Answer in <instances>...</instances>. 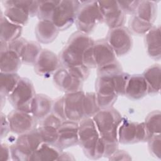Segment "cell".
I'll return each instance as SVG.
<instances>
[{
    "label": "cell",
    "instance_id": "obj_1",
    "mask_svg": "<svg viewBox=\"0 0 161 161\" xmlns=\"http://www.w3.org/2000/svg\"><path fill=\"white\" fill-rule=\"evenodd\" d=\"M94 42L88 34L79 31L72 34L60 53V64L65 67L84 65V52Z\"/></svg>",
    "mask_w": 161,
    "mask_h": 161
},
{
    "label": "cell",
    "instance_id": "obj_2",
    "mask_svg": "<svg viewBox=\"0 0 161 161\" xmlns=\"http://www.w3.org/2000/svg\"><path fill=\"white\" fill-rule=\"evenodd\" d=\"M92 118L105 143L119 145L118 130L123 118L116 109H101Z\"/></svg>",
    "mask_w": 161,
    "mask_h": 161
},
{
    "label": "cell",
    "instance_id": "obj_3",
    "mask_svg": "<svg viewBox=\"0 0 161 161\" xmlns=\"http://www.w3.org/2000/svg\"><path fill=\"white\" fill-rule=\"evenodd\" d=\"M43 143L38 128L19 135L15 142L10 146L11 158L13 160H29L32 154Z\"/></svg>",
    "mask_w": 161,
    "mask_h": 161
},
{
    "label": "cell",
    "instance_id": "obj_4",
    "mask_svg": "<svg viewBox=\"0 0 161 161\" xmlns=\"http://www.w3.org/2000/svg\"><path fill=\"white\" fill-rule=\"evenodd\" d=\"M103 21V18L97 1H81L75 21L79 31L89 35Z\"/></svg>",
    "mask_w": 161,
    "mask_h": 161
},
{
    "label": "cell",
    "instance_id": "obj_5",
    "mask_svg": "<svg viewBox=\"0 0 161 161\" xmlns=\"http://www.w3.org/2000/svg\"><path fill=\"white\" fill-rule=\"evenodd\" d=\"M101 137L92 118H86L79 123V144L85 155L94 160L96 146Z\"/></svg>",
    "mask_w": 161,
    "mask_h": 161
},
{
    "label": "cell",
    "instance_id": "obj_6",
    "mask_svg": "<svg viewBox=\"0 0 161 161\" xmlns=\"http://www.w3.org/2000/svg\"><path fill=\"white\" fill-rule=\"evenodd\" d=\"M35 91L31 81L26 77H21L13 91L8 97L15 109L31 113V104L35 96Z\"/></svg>",
    "mask_w": 161,
    "mask_h": 161
},
{
    "label": "cell",
    "instance_id": "obj_7",
    "mask_svg": "<svg viewBox=\"0 0 161 161\" xmlns=\"http://www.w3.org/2000/svg\"><path fill=\"white\" fill-rule=\"evenodd\" d=\"M80 4L81 1H60L54 10L51 21L60 31L68 29L75 22Z\"/></svg>",
    "mask_w": 161,
    "mask_h": 161
},
{
    "label": "cell",
    "instance_id": "obj_8",
    "mask_svg": "<svg viewBox=\"0 0 161 161\" xmlns=\"http://www.w3.org/2000/svg\"><path fill=\"white\" fill-rule=\"evenodd\" d=\"M149 136L143 122L123 119L118 130V141L121 144H133L147 142Z\"/></svg>",
    "mask_w": 161,
    "mask_h": 161
},
{
    "label": "cell",
    "instance_id": "obj_9",
    "mask_svg": "<svg viewBox=\"0 0 161 161\" xmlns=\"http://www.w3.org/2000/svg\"><path fill=\"white\" fill-rule=\"evenodd\" d=\"M113 75L97 74L95 83V93L101 109L112 107L118 98V96L114 89Z\"/></svg>",
    "mask_w": 161,
    "mask_h": 161
},
{
    "label": "cell",
    "instance_id": "obj_10",
    "mask_svg": "<svg viewBox=\"0 0 161 161\" xmlns=\"http://www.w3.org/2000/svg\"><path fill=\"white\" fill-rule=\"evenodd\" d=\"M106 41L116 56H123L127 54L133 46L131 32L123 26L110 29L107 35Z\"/></svg>",
    "mask_w": 161,
    "mask_h": 161
},
{
    "label": "cell",
    "instance_id": "obj_11",
    "mask_svg": "<svg viewBox=\"0 0 161 161\" xmlns=\"http://www.w3.org/2000/svg\"><path fill=\"white\" fill-rule=\"evenodd\" d=\"M53 80L56 87L65 92L82 91L83 80L69 67H59L53 74Z\"/></svg>",
    "mask_w": 161,
    "mask_h": 161
},
{
    "label": "cell",
    "instance_id": "obj_12",
    "mask_svg": "<svg viewBox=\"0 0 161 161\" xmlns=\"http://www.w3.org/2000/svg\"><path fill=\"white\" fill-rule=\"evenodd\" d=\"M84 94L82 91H79L65 93L62 97L67 120L79 123L84 119Z\"/></svg>",
    "mask_w": 161,
    "mask_h": 161
},
{
    "label": "cell",
    "instance_id": "obj_13",
    "mask_svg": "<svg viewBox=\"0 0 161 161\" xmlns=\"http://www.w3.org/2000/svg\"><path fill=\"white\" fill-rule=\"evenodd\" d=\"M103 16V21L110 28L123 26L125 22V14L116 1H97Z\"/></svg>",
    "mask_w": 161,
    "mask_h": 161
},
{
    "label": "cell",
    "instance_id": "obj_14",
    "mask_svg": "<svg viewBox=\"0 0 161 161\" xmlns=\"http://www.w3.org/2000/svg\"><path fill=\"white\" fill-rule=\"evenodd\" d=\"M7 116L11 131L15 134L19 135L35 128L36 120L30 113L14 109Z\"/></svg>",
    "mask_w": 161,
    "mask_h": 161
},
{
    "label": "cell",
    "instance_id": "obj_15",
    "mask_svg": "<svg viewBox=\"0 0 161 161\" xmlns=\"http://www.w3.org/2000/svg\"><path fill=\"white\" fill-rule=\"evenodd\" d=\"M59 57L48 49H42L34 65V70L40 76L49 77L59 68Z\"/></svg>",
    "mask_w": 161,
    "mask_h": 161
},
{
    "label": "cell",
    "instance_id": "obj_16",
    "mask_svg": "<svg viewBox=\"0 0 161 161\" xmlns=\"http://www.w3.org/2000/svg\"><path fill=\"white\" fill-rule=\"evenodd\" d=\"M79 144V123L67 120L58 130V137L54 144L61 150Z\"/></svg>",
    "mask_w": 161,
    "mask_h": 161
},
{
    "label": "cell",
    "instance_id": "obj_17",
    "mask_svg": "<svg viewBox=\"0 0 161 161\" xmlns=\"http://www.w3.org/2000/svg\"><path fill=\"white\" fill-rule=\"evenodd\" d=\"M90 49L96 68L101 67L116 60V55L106 40L94 42Z\"/></svg>",
    "mask_w": 161,
    "mask_h": 161
},
{
    "label": "cell",
    "instance_id": "obj_18",
    "mask_svg": "<svg viewBox=\"0 0 161 161\" xmlns=\"http://www.w3.org/2000/svg\"><path fill=\"white\" fill-rule=\"evenodd\" d=\"M0 70L1 72H16L22 61L20 56L8 48V43L1 42Z\"/></svg>",
    "mask_w": 161,
    "mask_h": 161
},
{
    "label": "cell",
    "instance_id": "obj_19",
    "mask_svg": "<svg viewBox=\"0 0 161 161\" xmlns=\"http://www.w3.org/2000/svg\"><path fill=\"white\" fill-rule=\"evenodd\" d=\"M148 94L147 83L142 75L134 74L130 76L125 89V96L132 100H138Z\"/></svg>",
    "mask_w": 161,
    "mask_h": 161
},
{
    "label": "cell",
    "instance_id": "obj_20",
    "mask_svg": "<svg viewBox=\"0 0 161 161\" xmlns=\"http://www.w3.org/2000/svg\"><path fill=\"white\" fill-rule=\"evenodd\" d=\"M5 8L4 16L11 22L21 26H25L28 21L30 14L21 6L14 3V0L3 1Z\"/></svg>",
    "mask_w": 161,
    "mask_h": 161
},
{
    "label": "cell",
    "instance_id": "obj_21",
    "mask_svg": "<svg viewBox=\"0 0 161 161\" xmlns=\"http://www.w3.org/2000/svg\"><path fill=\"white\" fill-rule=\"evenodd\" d=\"M60 30L51 20H39L35 28L37 40L44 44L53 42L57 37Z\"/></svg>",
    "mask_w": 161,
    "mask_h": 161
},
{
    "label": "cell",
    "instance_id": "obj_22",
    "mask_svg": "<svg viewBox=\"0 0 161 161\" xmlns=\"http://www.w3.org/2000/svg\"><path fill=\"white\" fill-rule=\"evenodd\" d=\"M144 40L148 56L154 60H159L161 57L160 26H153L145 35Z\"/></svg>",
    "mask_w": 161,
    "mask_h": 161
},
{
    "label": "cell",
    "instance_id": "obj_23",
    "mask_svg": "<svg viewBox=\"0 0 161 161\" xmlns=\"http://www.w3.org/2000/svg\"><path fill=\"white\" fill-rule=\"evenodd\" d=\"M53 101L47 95L37 94L31 104V113L36 121L42 120L52 111Z\"/></svg>",
    "mask_w": 161,
    "mask_h": 161
},
{
    "label": "cell",
    "instance_id": "obj_24",
    "mask_svg": "<svg viewBox=\"0 0 161 161\" xmlns=\"http://www.w3.org/2000/svg\"><path fill=\"white\" fill-rule=\"evenodd\" d=\"M23 31V26L9 21L1 13L0 19V40L9 43L19 38Z\"/></svg>",
    "mask_w": 161,
    "mask_h": 161
},
{
    "label": "cell",
    "instance_id": "obj_25",
    "mask_svg": "<svg viewBox=\"0 0 161 161\" xmlns=\"http://www.w3.org/2000/svg\"><path fill=\"white\" fill-rule=\"evenodd\" d=\"M146 80L148 94H158L160 91L161 67L160 64H153L147 68L142 74Z\"/></svg>",
    "mask_w": 161,
    "mask_h": 161
},
{
    "label": "cell",
    "instance_id": "obj_26",
    "mask_svg": "<svg viewBox=\"0 0 161 161\" xmlns=\"http://www.w3.org/2000/svg\"><path fill=\"white\" fill-rule=\"evenodd\" d=\"M62 151L54 145L43 142L32 154L29 160H58Z\"/></svg>",
    "mask_w": 161,
    "mask_h": 161
},
{
    "label": "cell",
    "instance_id": "obj_27",
    "mask_svg": "<svg viewBox=\"0 0 161 161\" xmlns=\"http://www.w3.org/2000/svg\"><path fill=\"white\" fill-rule=\"evenodd\" d=\"M157 13V5L155 1H140L135 15L147 23L153 25Z\"/></svg>",
    "mask_w": 161,
    "mask_h": 161
},
{
    "label": "cell",
    "instance_id": "obj_28",
    "mask_svg": "<svg viewBox=\"0 0 161 161\" xmlns=\"http://www.w3.org/2000/svg\"><path fill=\"white\" fill-rule=\"evenodd\" d=\"M20 76L16 72L0 73V94L1 99H6L17 86Z\"/></svg>",
    "mask_w": 161,
    "mask_h": 161
},
{
    "label": "cell",
    "instance_id": "obj_29",
    "mask_svg": "<svg viewBox=\"0 0 161 161\" xmlns=\"http://www.w3.org/2000/svg\"><path fill=\"white\" fill-rule=\"evenodd\" d=\"M42 50V47L38 43L27 41L20 54L22 63L26 65H34Z\"/></svg>",
    "mask_w": 161,
    "mask_h": 161
},
{
    "label": "cell",
    "instance_id": "obj_30",
    "mask_svg": "<svg viewBox=\"0 0 161 161\" xmlns=\"http://www.w3.org/2000/svg\"><path fill=\"white\" fill-rule=\"evenodd\" d=\"M144 125L149 138L155 134H160L161 113L159 110L150 112L146 117Z\"/></svg>",
    "mask_w": 161,
    "mask_h": 161
},
{
    "label": "cell",
    "instance_id": "obj_31",
    "mask_svg": "<svg viewBox=\"0 0 161 161\" xmlns=\"http://www.w3.org/2000/svg\"><path fill=\"white\" fill-rule=\"evenodd\" d=\"M84 118H92L100 109L95 92L85 93L83 101Z\"/></svg>",
    "mask_w": 161,
    "mask_h": 161
},
{
    "label": "cell",
    "instance_id": "obj_32",
    "mask_svg": "<svg viewBox=\"0 0 161 161\" xmlns=\"http://www.w3.org/2000/svg\"><path fill=\"white\" fill-rule=\"evenodd\" d=\"M60 1H40L37 17L40 20H51L54 10Z\"/></svg>",
    "mask_w": 161,
    "mask_h": 161
},
{
    "label": "cell",
    "instance_id": "obj_33",
    "mask_svg": "<svg viewBox=\"0 0 161 161\" xmlns=\"http://www.w3.org/2000/svg\"><path fill=\"white\" fill-rule=\"evenodd\" d=\"M130 30L137 35H145L153 26V25L142 21L133 14L129 22Z\"/></svg>",
    "mask_w": 161,
    "mask_h": 161
},
{
    "label": "cell",
    "instance_id": "obj_34",
    "mask_svg": "<svg viewBox=\"0 0 161 161\" xmlns=\"http://www.w3.org/2000/svg\"><path fill=\"white\" fill-rule=\"evenodd\" d=\"M37 128L43 142L52 145L55 143L58 137V129L49 125L41 124Z\"/></svg>",
    "mask_w": 161,
    "mask_h": 161
},
{
    "label": "cell",
    "instance_id": "obj_35",
    "mask_svg": "<svg viewBox=\"0 0 161 161\" xmlns=\"http://www.w3.org/2000/svg\"><path fill=\"white\" fill-rule=\"evenodd\" d=\"M130 75L121 71L113 75V82L114 89L118 96H125L127 82Z\"/></svg>",
    "mask_w": 161,
    "mask_h": 161
},
{
    "label": "cell",
    "instance_id": "obj_36",
    "mask_svg": "<svg viewBox=\"0 0 161 161\" xmlns=\"http://www.w3.org/2000/svg\"><path fill=\"white\" fill-rule=\"evenodd\" d=\"M148 142V150L150 154L158 159L161 158V136L160 134H155L151 136Z\"/></svg>",
    "mask_w": 161,
    "mask_h": 161
},
{
    "label": "cell",
    "instance_id": "obj_37",
    "mask_svg": "<svg viewBox=\"0 0 161 161\" xmlns=\"http://www.w3.org/2000/svg\"><path fill=\"white\" fill-rule=\"evenodd\" d=\"M52 113L57 116H58L60 119H61L63 121H67L64 109V100L62 97L57 98L53 102Z\"/></svg>",
    "mask_w": 161,
    "mask_h": 161
},
{
    "label": "cell",
    "instance_id": "obj_38",
    "mask_svg": "<svg viewBox=\"0 0 161 161\" xmlns=\"http://www.w3.org/2000/svg\"><path fill=\"white\" fill-rule=\"evenodd\" d=\"M119 6L126 14H134L140 1H117Z\"/></svg>",
    "mask_w": 161,
    "mask_h": 161
},
{
    "label": "cell",
    "instance_id": "obj_39",
    "mask_svg": "<svg viewBox=\"0 0 161 161\" xmlns=\"http://www.w3.org/2000/svg\"><path fill=\"white\" fill-rule=\"evenodd\" d=\"M26 42L27 40L25 38L20 37L18 39L8 43V48L16 52L20 56L21 51Z\"/></svg>",
    "mask_w": 161,
    "mask_h": 161
},
{
    "label": "cell",
    "instance_id": "obj_40",
    "mask_svg": "<svg viewBox=\"0 0 161 161\" xmlns=\"http://www.w3.org/2000/svg\"><path fill=\"white\" fill-rule=\"evenodd\" d=\"M11 131L8 116L3 113H1V138L6 137Z\"/></svg>",
    "mask_w": 161,
    "mask_h": 161
},
{
    "label": "cell",
    "instance_id": "obj_41",
    "mask_svg": "<svg viewBox=\"0 0 161 161\" xmlns=\"http://www.w3.org/2000/svg\"><path fill=\"white\" fill-rule=\"evenodd\" d=\"M109 160H130L131 157L130 155L124 150L118 149L111 157H109Z\"/></svg>",
    "mask_w": 161,
    "mask_h": 161
},
{
    "label": "cell",
    "instance_id": "obj_42",
    "mask_svg": "<svg viewBox=\"0 0 161 161\" xmlns=\"http://www.w3.org/2000/svg\"><path fill=\"white\" fill-rule=\"evenodd\" d=\"M11 157V148L6 143L1 144V152H0V160L6 161L9 160Z\"/></svg>",
    "mask_w": 161,
    "mask_h": 161
},
{
    "label": "cell",
    "instance_id": "obj_43",
    "mask_svg": "<svg viewBox=\"0 0 161 161\" xmlns=\"http://www.w3.org/2000/svg\"><path fill=\"white\" fill-rule=\"evenodd\" d=\"M75 158L74 156L68 152H63L62 151L58 160H74Z\"/></svg>",
    "mask_w": 161,
    "mask_h": 161
}]
</instances>
